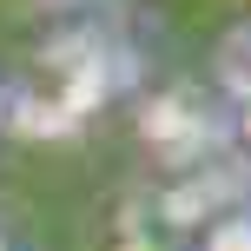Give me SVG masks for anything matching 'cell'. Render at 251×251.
I'll use <instances>...</instances> for the list:
<instances>
[{
  "label": "cell",
  "instance_id": "obj_1",
  "mask_svg": "<svg viewBox=\"0 0 251 251\" xmlns=\"http://www.w3.org/2000/svg\"><path fill=\"white\" fill-rule=\"evenodd\" d=\"M0 119H7V86H0Z\"/></svg>",
  "mask_w": 251,
  "mask_h": 251
}]
</instances>
